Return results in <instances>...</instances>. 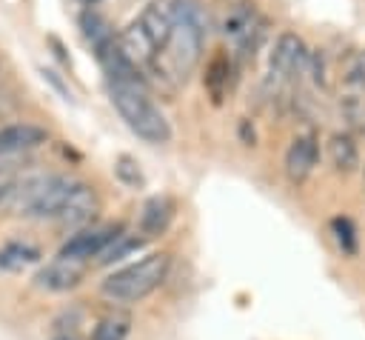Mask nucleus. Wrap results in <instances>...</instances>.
<instances>
[{
	"label": "nucleus",
	"instance_id": "obj_1",
	"mask_svg": "<svg viewBox=\"0 0 365 340\" xmlns=\"http://www.w3.org/2000/svg\"><path fill=\"white\" fill-rule=\"evenodd\" d=\"M168 14H171V34L148 71L157 74V80L182 86L200 66L208 34V14L197 0H174L168 6Z\"/></svg>",
	"mask_w": 365,
	"mask_h": 340
},
{
	"label": "nucleus",
	"instance_id": "obj_2",
	"mask_svg": "<svg viewBox=\"0 0 365 340\" xmlns=\"http://www.w3.org/2000/svg\"><path fill=\"white\" fill-rule=\"evenodd\" d=\"M108 94L117 114L140 140L151 146H163L171 140V123L160 111V106L148 97L143 83H108Z\"/></svg>",
	"mask_w": 365,
	"mask_h": 340
},
{
	"label": "nucleus",
	"instance_id": "obj_3",
	"mask_svg": "<svg viewBox=\"0 0 365 340\" xmlns=\"http://www.w3.org/2000/svg\"><path fill=\"white\" fill-rule=\"evenodd\" d=\"M171 269V257L165 251H151L145 257H140L137 263L123 266L120 271L108 274L100 286L103 297H108L111 303H137L145 300L151 291H157Z\"/></svg>",
	"mask_w": 365,
	"mask_h": 340
},
{
	"label": "nucleus",
	"instance_id": "obj_4",
	"mask_svg": "<svg viewBox=\"0 0 365 340\" xmlns=\"http://www.w3.org/2000/svg\"><path fill=\"white\" fill-rule=\"evenodd\" d=\"M171 34V14L163 6H145L137 20H131V26L117 34V46L123 49V54L143 71H148L160 54V49L165 46Z\"/></svg>",
	"mask_w": 365,
	"mask_h": 340
},
{
	"label": "nucleus",
	"instance_id": "obj_5",
	"mask_svg": "<svg viewBox=\"0 0 365 340\" xmlns=\"http://www.w3.org/2000/svg\"><path fill=\"white\" fill-rule=\"evenodd\" d=\"M74 189L71 177L63 174H43L31 177L23 186H11V209L26 217H40V220H60L68 194Z\"/></svg>",
	"mask_w": 365,
	"mask_h": 340
},
{
	"label": "nucleus",
	"instance_id": "obj_6",
	"mask_svg": "<svg viewBox=\"0 0 365 340\" xmlns=\"http://www.w3.org/2000/svg\"><path fill=\"white\" fill-rule=\"evenodd\" d=\"M268 66L277 83H297L311 66V51L302 43V37H297L294 31H282L271 49Z\"/></svg>",
	"mask_w": 365,
	"mask_h": 340
},
{
	"label": "nucleus",
	"instance_id": "obj_7",
	"mask_svg": "<svg viewBox=\"0 0 365 340\" xmlns=\"http://www.w3.org/2000/svg\"><path fill=\"white\" fill-rule=\"evenodd\" d=\"M120 231H123L120 223H91V226H83V229H77V231L60 246L57 254L88 263L91 257H100V254L108 249V243H114V237H117Z\"/></svg>",
	"mask_w": 365,
	"mask_h": 340
},
{
	"label": "nucleus",
	"instance_id": "obj_8",
	"mask_svg": "<svg viewBox=\"0 0 365 340\" xmlns=\"http://www.w3.org/2000/svg\"><path fill=\"white\" fill-rule=\"evenodd\" d=\"M86 269H88V263L57 254L51 263H46V266L37 271L34 280H37V286L46 289V291H68V289L80 286Z\"/></svg>",
	"mask_w": 365,
	"mask_h": 340
},
{
	"label": "nucleus",
	"instance_id": "obj_9",
	"mask_svg": "<svg viewBox=\"0 0 365 340\" xmlns=\"http://www.w3.org/2000/svg\"><path fill=\"white\" fill-rule=\"evenodd\" d=\"M222 34L231 37L242 51H248V49H254V46L259 43V37H262V20L257 17L254 9H248V6H234V9L225 14V20H222Z\"/></svg>",
	"mask_w": 365,
	"mask_h": 340
},
{
	"label": "nucleus",
	"instance_id": "obj_10",
	"mask_svg": "<svg viewBox=\"0 0 365 340\" xmlns=\"http://www.w3.org/2000/svg\"><path fill=\"white\" fill-rule=\"evenodd\" d=\"M48 131L34 123H11L0 129V157H26V151L43 146Z\"/></svg>",
	"mask_w": 365,
	"mask_h": 340
},
{
	"label": "nucleus",
	"instance_id": "obj_11",
	"mask_svg": "<svg viewBox=\"0 0 365 340\" xmlns=\"http://www.w3.org/2000/svg\"><path fill=\"white\" fill-rule=\"evenodd\" d=\"M319 160V143H317V134L314 131H305V134H297L285 151V174L294 180V183H302L314 166Z\"/></svg>",
	"mask_w": 365,
	"mask_h": 340
},
{
	"label": "nucleus",
	"instance_id": "obj_12",
	"mask_svg": "<svg viewBox=\"0 0 365 340\" xmlns=\"http://www.w3.org/2000/svg\"><path fill=\"white\" fill-rule=\"evenodd\" d=\"M97 211H100V197H97V191H94L88 183L74 180V189H71L68 203H66V209H63V214H60V223L83 229V226H91V220H94Z\"/></svg>",
	"mask_w": 365,
	"mask_h": 340
},
{
	"label": "nucleus",
	"instance_id": "obj_13",
	"mask_svg": "<svg viewBox=\"0 0 365 340\" xmlns=\"http://www.w3.org/2000/svg\"><path fill=\"white\" fill-rule=\"evenodd\" d=\"M174 211H177V206H174V200H171L168 194H154V197H148V200L143 203V211H140V234H143L145 240L163 234V231L171 226Z\"/></svg>",
	"mask_w": 365,
	"mask_h": 340
},
{
	"label": "nucleus",
	"instance_id": "obj_14",
	"mask_svg": "<svg viewBox=\"0 0 365 340\" xmlns=\"http://www.w3.org/2000/svg\"><path fill=\"white\" fill-rule=\"evenodd\" d=\"M40 260V249L26 240H9L0 246V271H23L26 266Z\"/></svg>",
	"mask_w": 365,
	"mask_h": 340
},
{
	"label": "nucleus",
	"instance_id": "obj_15",
	"mask_svg": "<svg viewBox=\"0 0 365 340\" xmlns=\"http://www.w3.org/2000/svg\"><path fill=\"white\" fill-rule=\"evenodd\" d=\"M328 157L336 171H354L359 166V149L351 134H334L328 140Z\"/></svg>",
	"mask_w": 365,
	"mask_h": 340
},
{
	"label": "nucleus",
	"instance_id": "obj_16",
	"mask_svg": "<svg viewBox=\"0 0 365 340\" xmlns=\"http://www.w3.org/2000/svg\"><path fill=\"white\" fill-rule=\"evenodd\" d=\"M131 331V314L128 311H111L94 323V331L88 340H125Z\"/></svg>",
	"mask_w": 365,
	"mask_h": 340
},
{
	"label": "nucleus",
	"instance_id": "obj_17",
	"mask_svg": "<svg viewBox=\"0 0 365 340\" xmlns=\"http://www.w3.org/2000/svg\"><path fill=\"white\" fill-rule=\"evenodd\" d=\"M80 26H83V34H86V40L91 43V49H94V51H97V49H103L106 43H111V40L117 37V34L111 31L108 20H106L97 9H86V14H83Z\"/></svg>",
	"mask_w": 365,
	"mask_h": 340
},
{
	"label": "nucleus",
	"instance_id": "obj_18",
	"mask_svg": "<svg viewBox=\"0 0 365 340\" xmlns=\"http://www.w3.org/2000/svg\"><path fill=\"white\" fill-rule=\"evenodd\" d=\"M145 246V237L140 234H125V231H120L117 237H114V243H108V249L97 257V263L100 266H111V263H117V260H123V257H128V254H134V251H140Z\"/></svg>",
	"mask_w": 365,
	"mask_h": 340
},
{
	"label": "nucleus",
	"instance_id": "obj_19",
	"mask_svg": "<svg viewBox=\"0 0 365 340\" xmlns=\"http://www.w3.org/2000/svg\"><path fill=\"white\" fill-rule=\"evenodd\" d=\"M228 74H231L228 57H225V54H217V57L208 63V71H205V86H208L214 103L222 100V91L228 89Z\"/></svg>",
	"mask_w": 365,
	"mask_h": 340
},
{
	"label": "nucleus",
	"instance_id": "obj_20",
	"mask_svg": "<svg viewBox=\"0 0 365 340\" xmlns=\"http://www.w3.org/2000/svg\"><path fill=\"white\" fill-rule=\"evenodd\" d=\"M339 77H342L348 86H354V89L365 91V49L351 51V54H345V57H342Z\"/></svg>",
	"mask_w": 365,
	"mask_h": 340
},
{
	"label": "nucleus",
	"instance_id": "obj_21",
	"mask_svg": "<svg viewBox=\"0 0 365 340\" xmlns=\"http://www.w3.org/2000/svg\"><path fill=\"white\" fill-rule=\"evenodd\" d=\"M331 229H334V237H336L339 249L345 254H356V229H354V223L348 217H334Z\"/></svg>",
	"mask_w": 365,
	"mask_h": 340
},
{
	"label": "nucleus",
	"instance_id": "obj_22",
	"mask_svg": "<svg viewBox=\"0 0 365 340\" xmlns=\"http://www.w3.org/2000/svg\"><path fill=\"white\" fill-rule=\"evenodd\" d=\"M114 171H117V177H120L123 183H128V186H143V174H140V166H137L134 157L120 154L117 163H114Z\"/></svg>",
	"mask_w": 365,
	"mask_h": 340
},
{
	"label": "nucleus",
	"instance_id": "obj_23",
	"mask_svg": "<svg viewBox=\"0 0 365 340\" xmlns=\"http://www.w3.org/2000/svg\"><path fill=\"white\" fill-rule=\"evenodd\" d=\"M51 340H83L74 329H60V331H54V337Z\"/></svg>",
	"mask_w": 365,
	"mask_h": 340
},
{
	"label": "nucleus",
	"instance_id": "obj_24",
	"mask_svg": "<svg viewBox=\"0 0 365 340\" xmlns=\"http://www.w3.org/2000/svg\"><path fill=\"white\" fill-rule=\"evenodd\" d=\"M9 194H11V186H9V183H3V180H0V206H3V200H6V197H9Z\"/></svg>",
	"mask_w": 365,
	"mask_h": 340
},
{
	"label": "nucleus",
	"instance_id": "obj_25",
	"mask_svg": "<svg viewBox=\"0 0 365 340\" xmlns=\"http://www.w3.org/2000/svg\"><path fill=\"white\" fill-rule=\"evenodd\" d=\"M83 3H86L88 9H94V3H97V0H83Z\"/></svg>",
	"mask_w": 365,
	"mask_h": 340
}]
</instances>
